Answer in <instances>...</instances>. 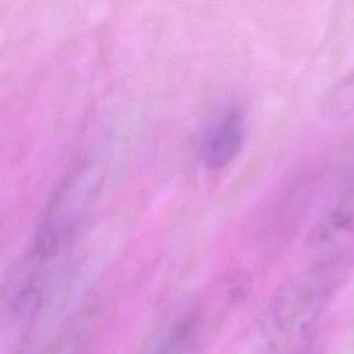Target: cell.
Segmentation results:
<instances>
[{
	"label": "cell",
	"mask_w": 354,
	"mask_h": 354,
	"mask_svg": "<svg viewBox=\"0 0 354 354\" xmlns=\"http://www.w3.org/2000/svg\"><path fill=\"white\" fill-rule=\"evenodd\" d=\"M245 119L242 112L230 106L206 127L199 142L201 162L209 170H220L230 165L245 142Z\"/></svg>",
	"instance_id": "obj_3"
},
{
	"label": "cell",
	"mask_w": 354,
	"mask_h": 354,
	"mask_svg": "<svg viewBox=\"0 0 354 354\" xmlns=\"http://www.w3.org/2000/svg\"><path fill=\"white\" fill-rule=\"evenodd\" d=\"M148 354H196V322L185 318L160 337Z\"/></svg>",
	"instance_id": "obj_4"
},
{
	"label": "cell",
	"mask_w": 354,
	"mask_h": 354,
	"mask_svg": "<svg viewBox=\"0 0 354 354\" xmlns=\"http://www.w3.org/2000/svg\"><path fill=\"white\" fill-rule=\"evenodd\" d=\"M296 354H306V353H296Z\"/></svg>",
	"instance_id": "obj_5"
},
{
	"label": "cell",
	"mask_w": 354,
	"mask_h": 354,
	"mask_svg": "<svg viewBox=\"0 0 354 354\" xmlns=\"http://www.w3.org/2000/svg\"><path fill=\"white\" fill-rule=\"evenodd\" d=\"M336 271L317 264L285 282L267 307L264 335L275 343H285L307 332L325 306Z\"/></svg>",
	"instance_id": "obj_1"
},
{
	"label": "cell",
	"mask_w": 354,
	"mask_h": 354,
	"mask_svg": "<svg viewBox=\"0 0 354 354\" xmlns=\"http://www.w3.org/2000/svg\"><path fill=\"white\" fill-rule=\"evenodd\" d=\"M317 264L339 270L354 260V188L319 220L308 236Z\"/></svg>",
	"instance_id": "obj_2"
}]
</instances>
